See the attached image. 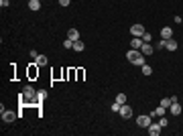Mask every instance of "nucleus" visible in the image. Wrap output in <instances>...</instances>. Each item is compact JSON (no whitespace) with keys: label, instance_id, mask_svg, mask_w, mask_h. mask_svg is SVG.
<instances>
[{"label":"nucleus","instance_id":"1","mask_svg":"<svg viewBox=\"0 0 183 136\" xmlns=\"http://www.w3.org/2000/svg\"><path fill=\"white\" fill-rule=\"evenodd\" d=\"M126 59H128L132 65H141V67L144 65V55H142L138 49H130L128 53H126Z\"/></svg>","mask_w":183,"mask_h":136},{"label":"nucleus","instance_id":"2","mask_svg":"<svg viewBox=\"0 0 183 136\" xmlns=\"http://www.w3.org/2000/svg\"><path fill=\"white\" fill-rule=\"evenodd\" d=\"M22 98H25V100H27V102H35V98H37V94H35V89L31 88V85H27V88L22 89Z\"/></svg>","mask_w":183,"mask_h":136},{"label":"nucleus","instance_id":"3","mask_svg":"<svg viewBox=\"0 0 183 136\" xmlns=\"http://www.w3.org/2000/svg\"><path fill=\"white\" fill-rule=\"evenodd\" d=\"M136 124H138L141 128H149L151 126V116H147V114L138 116V118H136Z\"/></svg>","mask_w":183,"mask_h":136},{"label":"nucleus","instance_id":"4","mask_svg":"<svg viewBox=\"0 0 183 136\" xmlns=\"http://www.w3.org/2000/svg\"><path fill=\"white\" fill-rule=\"evenodd\" d=\"M130 33H132V37H142V35H144V27L136 22V25H132V27H130Z\"/></svg>","mask_w":183,"mask_h":136},{"label":"nucleus","instance_id":"5","mask_svg":"<svg viewBox=\"0 0 183 136\" xmlns=\"http://www.w3.org/2000/svg\"><path fill=\"white\" fill-rule=\"evenodd\" d=\"M16 116L19 114H14V112H10V110H6V112H2V120H4L6 124H10V122L16 120Z\"/></svg>","mask_w":183,"mask_h":136},{"label":"nucleus","instance_id":"6","mask_svg":"<svg viewBox=\"0 0 183 136\" xmlns=\"http://www.w3.org/2000/svg\"><path fill=\"white\" fill-rule=\"evenodd\" d=\"M118 114H120L122 118H124V120H128L130 116H132V108H130V106H126V104H124V106H120V112H118Z\"/></svg>","mask_w":183,"mask_h":136},{"label":"nucleus","instance_id":"7","mask_svg":"<svg viewBox=\"0 0 183 136\" xmlns=\"http://www.w3.org/2000/svg\"><path fill=\"white\" fill-rule=\"evenodd\" d=\"M161 130H163L161 124H151V126H149V134L151 136H159V134H161Z\"/></svg>","mask_w":183,"mask_h":136},{"label":"nucleus","instance_id":"8","mask_svg":"<svg viewBox=\"0 0 183 136\" xmlns=\"http://www.w3.org/2000/svg\"><path fill=\"white\" fill-rule=\"evenodd\" d=\"M142 43H144V41H142V37H132V43H130V47H132V49H141V47H142Z\"/></svg>","mask_w":183,"mask_h":136},{"label":"nucleus","instance_id":"9","mask_svg":"<svg viewBox=\"0 0 183 136\" xmlns=\"http://www.w3.org/2000/svg\"><path fill=\"white\" fill-rule=\"evenodd\" d=\"M165 49L167 51H177V41L171 37V39H167V45H165Z\"/></svg>","mask_w":183,"mask_h":136},{"label":"nucleus","instance_id":"10","mask_svg":"<svg viewBox=\"0 0 183 136\" xmlns=\"http://www.w3.org/2000/svg\"><path fill=\"white\" fill-rule=\"evenodd\" d=\"M67 39H71V41H80V31H77V28H69Z\"/></svg>","mask_w":183,"mask_h":136},{"label":"nucleus","instance_id":"11","mask_svg":"<svg viewBox=\"0 0 183 136\" xmlns=\"http://www.w3.org/2000/svg\"><path fill=\"white\" fill-rule=\"evenodd\" d=\"M161 37L167 41V39H171V37H173V31H171L169 27H163V28H161Z\"/></svg>","mask_w":183,"mask_h":136},{"label":"nucleus","instance_id":"12","mask_svg":"<svg viewBox=\"0 0 183 136\" xmlns=\"http://www.w3.org/2000/svg\"><path fill=\"white\" fill-rule=\"evenodd\" d=\"M169 110H171V114H175V116H179V114H181V106H179V102H173Z\"/></svg>","mask_w":183,"mask_h":136},{"label":"nucleus","instance_id":"13","mask_svg":"<svg viewBox=\"0 0 183 136\" xmlns=\"http://www.w3.org/2000/svg\"><path fill=\"white\" fill-rule=\"evenodd\" d=\"M141 53H142V55H151V53H153V47H151V43H142Z\"/></svg>","mask_w":183,"mask_h":136},{"label":"nucleus","instance_id":"14","mask_svg":"<svg viewBox=\"0 0 183 136\" xmlns=\"http://www.w3.org/2000/svg\"><path fill=\"white\" fill-rule=\"evenodd\" d=\"M29 8L31 10H41V0H29Z\"/></svg>","mask_w":183,"mask_h":136},{"label":"nucleus","instance_id":"15","mask_svg":"<svg viewBox=\"0 0 183 136\" xmlns=\"http://www.w3.org/2000/svg\"><path fill=\"white\" fill-rule=\"evenodd\" d=\"M167 114V108H163V106H159V108L155 110V112H153V114L151 116H159V118H161V116H165Z\"/></svg>","mask_w":183,"mask_h":136},{"label":"nucleus","instance_id":"16","mask_svg":"<svg viewBox=\"0 0 183 136\" xmlns=\"http://www.w3.org/2000/svg\"><path fill=\"white\" fill-rule=\"evenodd\" d=\"M73 51L81 53V51H83V43H81V41H73Z\"/></svg>","mask_w":183,"mask_h":136},{"label":"nucleus","instance_id":"17","mask_svg":"<svg viewBox=\"0 0 183 136\" xmlns=\"http://www.w3.org/2000/svg\"><path fill=\"white\" fill-rule=\"evenodd\" d=\"M116 102L120 104V106H124V104H126V94H118L116 95Z\"/></svg>","mask_w":183,"mask_h":136},{"label":"nucleus","instance_id":"18","mask_svg":"<svg viewBox=\"0 0 183 136\" xmlns=\"http://www.w3.org/2000/svg\"><path fill=\"white\" fill-rule=\"evenodd\" d=\"M171 104H173V100H171V98H163V100H161V106H163V108H171Z\"/></svg>","mask_w":183,"mask_h":136},{"label":"nucleus","instance_id":"19","mask_svg":"<svg viewBox=\"0 0 183 136\" xmlns=\"http://www.w3.org/2000/svg\"><path fill=\"white\" fill-rule=\"evenodd\" d=\"M35 61H37V65H47V57H45V55H39Z\"/></svg>","mask_w":183,"mask_h":136},{"label":"nucleus","instance_id":"20","mask_svg":"<svg viewBox=\"0 0 183 136\" xmlns=\"http://www.w3.org/2000/svg\"><path fill=\"white\" fill-rule=\"evenodd\" d=\"M142 75H151V73H153V67H151V65H142Z\"/></svg>","mask_w":183,"mask_h":136},{"label":"nucleus","instance_id":"21","mask_svg":"<svg viewBox=\"0 0 183 136\" xmlns=\"http://www.w3.org/2000/svg\"><path fill=\"white\" fill-rule=\"evenodd\" d=\"M63 47L65 49H73V41H71V39H65V41H63Z\"/></svg>","mask_w":183,"mask_h":136},{"label":"nucleus","instance_id":"22","mask_svg":"<svg viewBox=\"0 0 183 136\" xmlns=\"http://www.w3.org/2000/svg\"><path fill=\"white\" fill-rule=\"evenodd\" d=\"M142 41H144V43H151V33H144V35H142Z\"/></svg>","mask_w":183,"mask_h":136},{"label":"nucleus","instance_id":"23","mask_svg":"<svg viewBox=\"0 0 183 136\" xmlns=\"http://www.w3.org/2000/svg\"><path fill=\"white\" fill-rule=\"evenodd\" d=\"M112 112H120V104H118V102L112 104Z\"/></svg>","mask_w":183,"mask_h":136},{"label":"nucleus","instance_id":"24","mask_svg":"<svg viewBox=\"0 0 183 136\" xmlns=\"http://www.w3.org/2000/svg\"><path fill=\"white\" fill-rule=\"evenodd\" d=\"M163 126V128H165V126H167V118H165V116H161V122H159Z\"/></svg>","mask_w":183,"mask_h":136},{"label":"nucleus","instance_id":"25","mask_svg":"<svg viewBox=\"0 0 183 136\" xmlns=\"http://www.w3.org/2000/svg\"><path fill=\"white\" fill-rule=\"evenodd\" d=\"M69 2H71V0H59L61 6H69Z\"/></svg>","mask_w":183,"mask_h":136},{"label":"nucleus","instance_id":"26","mask_svg":"<svg viewBox=\"0 0 183 136\" xmlns=\"http://www.w3.org/2000/svg\"><path fill=\"white\" fill-rule=\"evenodd\" d=\"M0 6H2V8H6V6H8V0H0Z\"/></svg>","mask_w":183,"mask_h":136}]
</instances>
